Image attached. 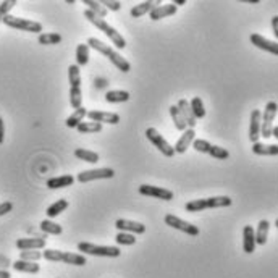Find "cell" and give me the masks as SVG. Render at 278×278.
<instances>
[{"instance_id": "1", "label": "cell", "mask_w": 278, "mask_h": 278, "mask_svg": "<svg viewBox=\"0 0 278 278\" xmlns=\"http://www.w3.org/2000/svg\"><path fill=\"white\" fill-rule=\"evenodd\" d=\"M87 47H92L94 51H97L102 55H105V57H107L110 62L116 66V68L123 71V73H128V71L131 70V63L128 62L125 57H121L116 51H113L112 47H109V44H104L102 41H99V39H96V37H89L87 39Z\"/></svg>"}, {"instance_id": "2", "label": "cell", "mask_w": 278, "mask_h": 278, "mask_svg": "<svg viewBox=\"0 0 278 278\" xmlns=\"http://www.w3.org/2000/svg\"><path fill=\"white\" fill-rule=\"evenodd\" d=\"M84 16H86V20L89 21V23H92L94 26L97 28V29L104 31L105 34L112 39V42L116 46V49H125L126 47V41L123 39V36H121L113 26H110L104 18H101V16H97V15H94L92 12H89V10H86V12H84Z\"/></svg>"}, {"instance_id": "3", "label": "cell", "mask_w": 278, "mask_h": 278, "mask_svg": "<svg viewBox=\"0 0 278 278\" xmlns=\"http://www.w3.org/2000/svg\"><path fill=\"white\" fill-rule=\"evenodd\" d=\"M231 197L228 196H214V197H205V199H194L186 204L188 212H201L205 209H217V207H230Z\"/></svg>"}, {"instance_id": "4", "label": "cell", "mask_w": 278, "mask_h": 278, "mask_svg": "<svg viewBox=\"0 0 278 278\" xmlns=\"http://www.w3.org/2000/svg\"><path fill=\"white\" fill-rule=\"evenodd\" d=\"M78 249L83 254L99 255V257H118L121 254L118 246H97V244L92 243H80L78 244Z\"/></svg>"}, {"instance_id": "5", "label": "cell", "mask_w": 278, "mask_h": 278, "mask_svg": "<svg viewBox=\"0 0 278 278\" xmlns=\"http://www.w3.org/2000/svg\"><path fill=\"white\" fill-rule=\"evenodd\" d=\"M2 21L8 28H13V29H18V31H26V32H41L42 31V25L37 23V21L18 18V16H13V15H5Z\"/></svg>"}, {"instance_id": "6", "label": "cell", "mask_w": 278, "mask_h": 278, "mask_svg": "<svg viewBox=\"0 0 278 278\" xmlns=\"http://www.w3.org/2000/svg\"><path fill=\"white\" fill-rule=\"evenodd\" d=\"M277 102H269L265 105L262 118H260V136L272 138V128H274V120L277 116Z\"/></svg>"}, {"instance_id": "7", "label": "cell", "mask_w": 278, "mask_h": 278, "mask_svg": "<svg viewBox=\"0 0 278 278\" xmlns=\"http://www.w3.org/2000/svg\"><path fill=\"white\" fill-rule=\"evenodd\" d=\"M146 136H147L149 141H151L154 146L165 155V157H173V155H175L173 146H170L168 141H167V139L162 135H160V133L155 130V128H147V130H146Z\"/></svg>"}, {"instance_id": "8", "label": "cell", "mask_w": 278, "mask_h": 278, "mask_svg": "<svg viewBox=\"0 0 278 278\" xmlns=\"http://www.w3.org/2000/svg\"><path fill=\"white\" fill-rule=\"evenodd\" d=\"M164 220H165L167 225L171 226V228H175V230H180L183 233H188V235H191V236H197L199 235V228L196 225L190 223V222L181 220L180 217H176L173 214H167Z\"/></svg>"}, {"instance_id": "9", "label": "cell", "mask_w": 278, "mask_h": 278, "mask_svg": "<svg viewBox=\"0 0 278 278\" xmlns=\"http://www.w3.org/2000/svg\"><path fill=\"white\" fill-rule=\"evenodd\" d=\"M115 171L112 168H94V170H84L81 173H78V181L80 183H87L92 180H109L113 178Z\"/></svg>"}, {"instance_id": "10", "label": "cell", "mask_w": 278, "mask_h": 278, "mask_svg": "<svg viewBox=\"0 0 278 278\" xmlns=\"http://www.w3.org/2000/svg\"><path fill=\"white\" fill-rule=\"evenodd\" d=\"M139 194L149 196V197H157V199H162V201H171V199H173V193L170 190H165V188H160V186H152V185H141L139 186Z\"/></svg>"}, {"instance_id": "11", "label": "cell", "mask_w": 278, "mask_h": 278, "mask_svg": "<svg viewBox=\"0 0 278 278\" xmlns=\"http://www.w3.org/2000/svg\"><path fill=\"white\" fill-rule=\"evenodd\" d=\"M115 226L118 228V231L131 233V235H142V233H146V225L141 223V222H135V220L118 219L115 222Z\"/></svg>"}, {"instance_id": "12", "label": "cell", "mask_w": 278, "mask_h": 278, "mask_svg": "<svg viewBox=\"0 0 278 278\" xmlns=\"http://www.w3.org/2000/svg\"><path fill=\"white\" fill-rule=\"evenodd\" d=\"M87 118L91 121H96V123H109V125H116L120 123V115L113 113V112H99V110H92V112H87Z\"/></svg>"}, {"instance_id": "13", "label": "cell", "mask_w": 278, "mask_h": 278, "mask_svg": "<svg viewBox=\"0 0 278 278\" xmlns=\"http://www.w3.org/2000/svg\"><path fill=\"white\" fill-rule=\"evenodd\" d=\"M194 139H196V131L191 130V128H186V130L183 131L181 138L178 139L176 144H175V147H173L175 154H185L188 151V147L193 144Z\"/></svg>"}, {"instance_id": "14", "label": "cell", "mask_w": 278, "mask_h": 278, "mask_svg": "<svg viewBox=\"0 0 278 278\" xmlns=\"http://www.w3.org/2000/svg\"><path fill=\"white\" fill-rule=\"evenodd\" d=\"M176 107H178V110H180V113L183 116V120H185L186 126L191 128V130H194V126H196L197 120H196V116H194V113H193L190 102H188L186 99H180V101H178V104H176Z\"/></svg>"}, {"instance_id": "15", "label": "cell", "mask_w": 278, "mask_h": 278, "mask_svg": "<svg viewBox=\"0 0 278 278\" xmlns=\"http://www.w3.org/2000/svg\"><path fill=\"white\" fill-rule=\"evenodd\" d=\"M251 44H254L257 49H262V51L269 52L272 55H278V44L270 41V39H265L260 34H251Z\"/></svg>"}, {"instance_id": "16", "label": "cell", "mask_w": 278, "mask_h": 278, "mask_svg": "<svg viewBox=\"0 0 278 278\" xmlns=\"http://www.w3.org/2000/svg\"><path fill=\"white\" fill-rule=\"evenodd\" d=\"M260 118H262V112L260 110H252L251 113V123H249V139L251 142H259L260 138Z\"/></svg>"}, {"instance_id": "17", "label": "cell", "mask_w": 278, "mask_h": 278, "mask_svg": "<svg viewBox=\"0 0 278 278\" xmlns=\"http://www.w3.org/2000/svg\"><path fill=\"white\" fill-rule=\"evenodd\" d=\"M46 246V238H20L16 241V248L20 251H32V249H42Z\"/></svg>"}, {"instance_id": "18", "label": "cell", "mask_w": 278, "mask_h": 278, "mask_svg": "<svg viewBox=\"0 0 278 278\" xmlns=\"http://www.w3.org/2000/svg\"><path fill=\"white\" fill-rule=\"evenodd\" d=\"M159 5H162L160 0H147V2H141L139 5H135V7L131 8L130 15L133 18H139V16H142L146 13H151L155 7H159Z\"/></svg>"}, {"instance_id": "19", "label": "cell", "mask_w": 278, "mask_h": 278, "mask_svg": "<svg viewBox=\"0 0 278 278\" xmlns=\"http://www.w3.org/2000/svg\"><path fill=\"white\" fill-rule=\"evenodd\" d=\"M243 249L246 254H252L255 251V235L251 225H246L243 228Z\"/></svg>"}, {"instance_id": "20", "label": "cell", "mask_w": 278, "mask_h": 278, "mask_svg": "<svg viewBox=\"0 0 278 278\" xmlns=\"http://www.w3.org/2000/svg\"><path fill=\"white\" fill-rule=\"evenodd\" d=\"M178 7H175L173 3H168V5H159V7H155L151 13H149V16H151V20L154 21H159L162 18H167V16H171L176 13Z\"/></svg>"}, {"instance_id": "21", "label": "cell", "mask_w": 278, "mask_h": 278, "mask_svg": "<svg viewBox=\"0 0 278 278\" xmlns=\"http://www.w3.org/2000/svg\"><path fill=\"white\" fill-rule=\"evenodd\" d=\"M75 181V178L71 175H63V176H55V178H51V180H47V188L49 190H62V188H66V186H71Z\"/></svg>"}, {"instance_id": "22", "label": "cell", "mask_w": 278, "mask_h": 278, "mask_svg": "<svg viewBox=\"0 0 278 278\" xmlns=\"http://www.w3.org/2000/svg\"><path fill=\"white\" fill-rule=\"evenodd\" d=\"M269 228H270V223L267 220H260L259 222L257 231H254L255 244H260V246H264V244L267 243V238H269Z\"/></svg>"}, {"instance_id": "23", "label": "cell", "mask_w": 278, "mask_h": 278, "mask_svg": "<svg viewBox=\"0 0 278 278\" xmlns=\"http://www.w3.org/2000/svg\"><path fill=\"white\" fill-rule=\"evenodd\" d=\"M68 205H70V202L66 201V199H58L57 202H54L52 205H49L46 214H47L49 219H54V217H57V215H60L62 212H65V210L68 209Z\"/></svg>"}, {"instance_id": "24", "label": "cell", "mask_w": 278, "mask_h": 278, "mask_svg": "<svg viewBox=\"0 0 278 278\" xmlns=\"http://www.w3.org/2000/svg\"><path fill=\"white\" fill-rule=\"evenodd\" d=\"M252 152L255 155H277L278 146L277 144H267V146H264V144H260V142H254Z\"/></svg>"}, {"instance_id": "25", "label": "cell", "mask_w": 278, "mask_h": 278, "mask_svg": "<svg viewBox=\"0 0 278 278\" xmlns=\"http://www.w3.org/2000/svg\"><path fill=\"white\" fill-rule=\"evenodd\" d=\"M16 272H26V274H37L41 267L36 262H26V260H16L12 264Z\"/></svg>"}, {"instance_id": "26", "label": "cell", "mask_w": 278, "mask_h": 278, "mask_svg": "<svg viewBox=\"0 0 278 278\" xmlns=\"http://www.w3.org/2000/svg\"><path fill=\"white\" fill-rule=\"evenodd\" d=\"M86 115H87V110L84 107H80V109H76L75 112L68 116V118H66L65 123H66V126H68V128H76L83 120H84Z\"/></svg>"}, {"instance_id": "27", "label": "cell", "mask_w": 278, "mask_h": 278, "mask_svg": "<svg viewBox=\"0 0 278 278\" xmlns=\"http://www.w3.org/2000/svg\"><path fill=\"white\" fill-rule=\"evenodd\" d=\"M105 101L110 104L126 102V101H130V92L128 91H109L105 94Z\"/></svg>"}, {"instance_id": "28", "label": "cell", "mask_w": 278, "mask_h": 278, "mask_svg": "<svg viewBox=\"0 0 278 278\" xmlns=\"http://www.w3.org/2000/svg\"><path fill=\"white\" fill-rule=\"evenodd\" d=\"M75 157L84 160L87 164H97L99 162V154L97 152H92V151H87V149H76L75 151Z\"/></svg>"}, {"instance_id": "29", "label": "cell", "mask_w": 278, "mask_h": 278, "mask_svg": "<svg viewBox=\"0 0 278 278\" xmlns=\"http://www.w3.org/2000/svg\"><path fill=\"white\" fill-rule=\"evenodd\" d=\"M62 36L57 34V32H47V34H39V44L42 46H57V44L62 42Z\"/></svg>"}, {"instance_id": "30", "label": "cell", "mask_w": 278, "mask_h": 278, "mask_svg": "<svg viewBox=\"0 0 278 278\" xmlns=\"http://www.w3.org/2000/svg\"><path fill=\"white\" fill-rule=\"evenodd\" d=\"M76 130L80 133H83V135H89V133L102 131V125L96 123V121H81V123L76 126Z\"/></svg>"}, {"instance_id": "31", "label": "cell", "mask_w": 278, "mask_h": 278, "mask_svg": "<svg viewBox=\"0 0 278 278\" xmlns=\"http://www.w3.org/2000/svg\"><path fill=\"white\" fill-rule=\"evenodd\" d=\"M89 62V47L87 44H80L76 47V65L84 66Z\"/></svg>"}, {"instance_id": "32", "label": "cell", "mask_w": 278, "mask_h": 278, "mask_svg": "<svg viewBox=\"0 0 278 278\" xmlns=\"http://www.w3.org/2000/svg\"><path fill=\"white\" fill-rule=\"evenodd\" d=\"M68 80H70V86L71 87H81V71H80V66H78L76 63L70 65Z\"/></svg>"}, {"instance_id": "33", "label": "cell", "mask_w": 278, "mask_h": 278, "mask_svg": "<svg viewBox=\"0 0 278 278\" xmlns=\"http://www.w3.org/2000/svg\"><path fill=\"white\" fill-rule=\"evenodd\" d=\"M65 264H71V265H86L87 260L83 254H75V252H65L63 254V260Z\"/></svg>"}, {"instance_id": "34", "label": "cell", "mask_w": 278, "mask_h": 278, "mask_svg": "<svg viewBox=\"0 0 278 278\" xmlns=\"http://www.w3.org/2000/svg\"><path fill=\"white\" fill-rule=\"evenodd\" d=\"M191 105V110L196 120H201L205 116V109H204V104H202V99L201 97H193V101L190 102Z\"/></svg>"}, {"instance_id": "35", "label": "cell", "mask_w": 278, "mask_h": 278, "mask_svg": "<svg viewBox=\"0 0 278 278\" xmlns=\"http://www.w3.org/2000/svg\"><path fill=\"white\" fill-rule=\"evenodd\" d=\"M83 3L87 5V10L89 12H92L94 15L101 16V18H105V16H107V10L102 7L101 2H96V0H84Z\"/></svg>"}, {"instance_id": "36", "label": "cell", "mask_w": 278, "mask_h": 278, "mask_svg": "<svg viewBox=\"0 0 278 278\" xmlns=\"http://www.w3.org/2000/svg\"><path fill=\"white\" fill-rule=\"evenodd\" d=\"M168 110H170L171 118H173V123H175V126H176V130L185 131L188 126H186V123H185V120H183V116H181L180 110H178L176 105H171V107H170Z\"/></svg>"}, {"instance_id": "37", "label": "cell", "mask_w": 278, "mask_h": 278, "mask_svg": "<svg viewBox=\"0 0 278 278\" xmlns=\"http://www.w3.org/2000/svg\"><path fill=\"white\" fill-rule=\"evenodd\" d=\"M41 230L44 233H49V235H60L63 230H62V226L57 225L55 222L52 220H42L41 222Z\"/></svg>"}, {"instance_id": "38", "label": "cell", "mask_w": 278, "mask_h": 278, "mask_svg": "<svg viewBox=\"0 0 278 278\" xmlns=\"http://www.w3.org/2000/svg\"><path fill=\"white\" fill-rule=\"evenodd\" d=\"M83 102V91L81 87H70V104L75 110L81 107Z\"/></svg>"}, {"instance_id": "39", "label": "cell", "mask_w": 278, "mask_h": 278, "mask_svg": "<svg viewBox=\"0 0 278 278\" xmlns=\"http://www.w3.org/2000/svg\"><path fill=\"white\" fill-rule=\"evenodd\" d=\"M63 254L65 251H58V249H46L42 252V257L46 260H51V262H62Z\"/></svg>"}, {"instance_id": "40", "label": "cell", "mask_w": 278, "mask_h": 278, "mask_svg": "<svg viewBox=\"0 0 278 278\" xmlns=\"http://www.w3.org/2000/svg\"><path fill=\"white\" fill-rule=\"evenodd\" d=\"M115 241H116V244H120V246H131V244L136 243V236L131 235V233L120 231L118 235H116Z\"/></svg>"}, {"instance_id": "41", "label": "cell", "mask_w": 278, "mask_h": 278, "mask_svg": "<svg viewBox=\"0 0 278 278\" xmlns=\"http://www.w3.org/2000/svg\"><path fill=\"white\" fill-rule=\"evenodd\" d=\"M42 257V252L37 251V249H32V251H21L20 254V260H26V262H36Z\"/></svg>"}, {"instance_id": "42", "label": "cell", "mask_w": 278, "mask_h": 278, "mask_svg": "<svg viewBox=\"0 0 278 278\" xmlns=\"http://www.w3.org/2000/svg\"><path fill=\"white\" fill-rule=\"evenodd\" d=\"M193 147L196 149L197 152L209 154L210 147H212V144H210L209 141H205V139H194V141H193Z\"/></svg>"}, {"instance_id": "43", "label": "cell", "mask_w": 278, "mask_h": 278, "mask_svg": "<svg viewBox=\"0 0 278 278\" xmlns=\"http://www.w3.org/2000/svg\"><path fill=\"white\" fill-rule=\"evenodd\" d=\"M209 155H212L215 159H220V160H225L230 157V152L226 151L225 147H220V146H212L209 151Z\"/></svg>"}, {"instance_id": "44", "label": "cell", "mask_w": 278, "mask_h": 278, "mask_svg": "<svg viewBox=\"0 0 278 278\" xmlns=\"http://www.w3.org/2000/svg\"><path fill=\"white\" fill-rule=\"evenodd\" d=\"M101 5L105 10H112V12H118L121 8V2H118V0H102Z\"/></svg>"}, {"instance_id": "45", "label": "cell", "mask_w": 278, "mask_h": 278, "mask_svg": "<svg viewBox=\"0 0 278 278\" xmlns=\"http://www.w3.org/2000/svg\"><path fill=\"white\" fill-rule=\"evenodd\" d=\"M16 3H18L16 0H5V2H2V3H0V15H2V16L10 15V10H12Z\"/></svg>"}, {"instance_id": "46", "label": "cell", "mask_w": 278, "mask_h": 278, "mask_svg": "<svg viewBox=\"0 0 278 278\" xmlns=\"http://www.w3.org/2000/svg\"><path fill=\"white\" fill-rule=\"evenodd\" d=\"M12 209H13V204L12 202H2L0 204V217H3V215H7L8 212H12Z\"/></svg>"}, {"instance_id": "47", "label": "cell", "mask_w": 278, "mask_h": 278, "mask_svg": "<svg viewBox=\"0 0 278 278\" xmlns=\"http://www.w3.org/2000/svg\"><path fill=\"white\" fill-rule=\"evenodd\" d=\"M272 29H274V34L278 37V16L272 18Z\"/></svg>"}, {"instance_id": "48", "label": "cell", "mask_w": 278, "mask_h": 278, "mask_svg": "<svg viewBox=\"0 0 278 278\" xmlns=\"http://www.w3.org/2000/svg\"><path fill=\"white\" fill-rule=\"evenodd\" d=\"M3 138H5V125H3L2 116H0V144L3 142Z\"/></svg>"}, {"instance_id": "49", "label": "cell", "mask_w": 278, "mask_h": 278, "mask_svg": "<svg viewBox=\"0 0 278 278\" xmlns=\"http://www.w3.org/2000/svg\"><path fill=\"white\" fill-rule=\"evenodd\" d=\"M0 278H12V275L7 270H0Z\"/></svg>"}, {"instance_id": "50", "label": "cell", "mask_w": 278, "mask_h": 278, "mask_svg": "<svg viewBox=\"0 0 278 278\" xmlns=\"http://www.w3.org/2000/svg\"><path fill=\"white\" fill-rule=\"evenodd\" d=\"M0 262H2V264H0L2 267H8V265H12V262H10L8 259H3V257H0Z\"/></svg>"}, {"instance_id": "51", "label": "cell", "mask_w": 278, "mask_h": 278, "mask_svg": "<svg viewBox=\"0 0 278 278\" xmlns=\"http://www.w3.org/2000/svg\"><path fill=\"white\" fill-rule=\"evenodd\" d=\"M272 136L278 139V125H274V128H272Z\"/></svg>"}, {"instance_id": "52", "label": "cell", "mask_w": 278, "mask_h": 278, "mask_svg": "<svg viewBox=\"0 0 278 278\" xmlns=\"http://www.w3.org/2000/svg\"><path fill=\"white\" fill-rule=\"evenodd\" d=\"M2 18H3V16H2V15H0V21H2Z\"/></svg>"}]
</instances>
